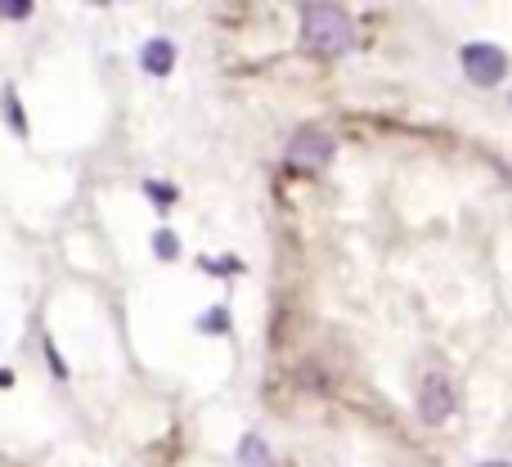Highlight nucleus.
<instances>
[{
    "label": "nucleus",
    "instance_id": "f257e3e1",
    "mask_svg": "<svg viewBox=\"0 0 512 467\" xmlns=\"http://www.w3.org/2000/svg\"><path fill=\"white\" fill-rule=\"evenodd\" d=\"M351 41H355V27L342 5H333V0L301 5V50L319 54V59H337L342 50H351Z\"/></svg>",
    "mask_w": 512,
    "mask_h": 467
},
{
    "label": "nucleus",
    "instance_id": "f03ea898",
    "mask_svg": "<svg viewBox=\"0 0 512 467\" xmlns=\"http://www.w3.org/2000/svg\"><path fill=\"white\" fill-rule=\"evenodd\" d=\"M459 63H463V77L472 86H499L508 77V50H499L495 41H472L459 50Z\"/></svg>",
    "mask_w": 512,
    "mask_h": 467
},
{
    "label": "nucleus",
    "instance_id": "7ed1b4c3",
    "mask_svg": "<svg viewBox=\"0 0 512 467\" xmlns=\"http://www.w3.org/2000/svg\"><path fill=\"white\" fill-rule=\"evenodd\" d=\"M333 153H337L333 135L319 131V126H306V131H297L288 144V167L292 171H324L328 162H333Z\"/></svg>",
    "mask_w": 512,
    "mask_h": 467
},
{
    "label": "nucleus",
    "instance_id": "20e7f679",
    "mask_svg": "<svg viewBox=\"0 0 512 467\" xmlns=\"http://www.w3.org/2000/svg\"><path fill=\"white\" fill-rule=\"evenodd\" d=\"M450 414H454V382L445 373H427L423 387H418V418L441 427Z\"/></svg>",
    "mask_w": 512,
    "mask_h": 467
},
{
    "label": "nucleus",
    "instance_id": "39448f33",
    "mask_svg": "<svg viewBox=\"0 0 512 467\" xmlns=\"http://www.w3.org/2000/svg\"><path fill=\"white\" fill-rule=\"evenodd\" d=\"M140 68L149 72V77H171V68H176V41H171V36H153V41H144Z\"/></svg>",
    "mask_w": 512,
    "mask_h": 467
},
{
    "label": "nucleus",
    "instance_id": "423d86ee",
    "mask_svg": "<svg viewBox=\"0 0 512 467\" xmlns=\"http://www.w3.org/2000/svg\"><path fill=\"white\" fill-rule=\"evenodd\" d=\"M239 459H243V467H270V450H265L261 436H243Z\"/></svg>",
    "mask_w": 512,
    "mask_h": 467
},
{
    "label": "nucleus",
    "instance_id": "0eeeda50",
    "mask_svg": "<svg viewBox=\"0 0 512 467\" xmlns=\"http://www.w3.org/2000/svg\"><path fill=\"white\" fill-rule=\"evenodd\" d=\"M5 122H9V131H14L18 140H27V117H23V104H18L14 86H5Z\"/></svg>",
    "mask_w": 512,
    "mask_h": 467
},
{
    "label": "nucleus",
    "instance_id": "6e6552de",
    "mask_svg": "<svg viewBox=\"0 0 512 467\" xmlns=\"http://www.w3.org/2000/svg\"><path fill=\"white\" fill-rule=\"evenodd\" d=\"M153 252H158V261H176V256H180V238L171 230H158V234H153Z\"/></svg>",
    "mask_w": 512,
    "mask_h": 467
},
{
    "label": "nucleus",
    "instance_id": "1a4fd4ad",
    "mask_svg": "<svg viewBox=\"0 0 512 467\" xmlns=\"http://www.w3.org/2000/svg\"><path fill=\"white\" fill-rule=\"evenodd\" d=\"M198 328H203V333H225V328H230V310H225V306H212L203 319H198Z\"/></svg>",
    "mask_w": 512,
    "mask_h": 467
},
{
    "label": "nucleus",
    "instance_id": "9d476101",
    "mask_svg": "<svg viewBox=\"0 0 512 467\" xmlns=\"http://www.w3.org/2000/svg\"><path fill=\"white\" fill-rule=\"evenodd\" d=\"M36 0H0V18H14V23H23L27 14H32Z\"/></svg>",
    "mask_w": 512,
    "mask_h": 467
},
{
    "label": "nucleus",
    "instance_id": "9b49d317",
    "mask_svg": "<svg viewBox=\"0 0 512 467\" xmlns=\"http://www.w3.org/2000/svg\"><path fill=\"white\" fill-rule=\"evenodd\" d=\"M144 194H149L153 203H162V207L176 203V189H171V185H158V180H144Z\"/></svg>",
    "mask_w": 512,
    "mask_h": 467
},
{
    "label": "nucleus",
    "instance_id": "f8f14e48",
    "mask_svg": "<svg viewBox=\"0 0 512 467\" xmlns=\"http://www.w3.org/2000/svg\"><path fill=\"white\" fill-rule=\"evenodd\" d=\"M45 360H50V373H54V378H68V364H63V355L54 351V342H45Z\"/></svg>",
    "mask_w": 512,
    "mask_h": 467
},
{
    "label": "nucleus",
    "instance_id": "ddd939ff",
    "mask_svg": "<svg viewBox=\"0 0 512 467\" xmlns=\"http://www.w3.org/2000/svg\"><path fill=\"white\" fill-rule=\"evenodd\" d=\"M5 387H14V373H9V369H0V391H5Z\"/></svg>",
    "mask_w": 512,
    "mask_h": 467
},
{
    "label": "nucleus",
    "instance_id": "4468645a",
    "mask_svg": "<svg viewBox=\"0 0 512 467\" xmlns=\"http://www.w3.org/2000/svg\"><path fill=\"white\" fill-rule=\"evenodd\" d=\"M481 467H508V463H499V459H495V463H481Z\"/></svg>",
    "mask_w": 512,
    "mask_h": 467
},
{
    "label": "nucleus",
    "instance_id": "2eb2a0df",
    "mask_svg": "<svg viewBox=\"0 0 512 467\" xmlns=\"http://www.w3.org/2000/svg\"><path fill=\"white\" fill-rule=\"evenodd\" d=\"M95 5H113V0H95Z\"/></svg>",
    "mask_w": 512,
    "mask_h": 467
}]
</instances>
